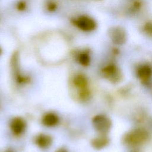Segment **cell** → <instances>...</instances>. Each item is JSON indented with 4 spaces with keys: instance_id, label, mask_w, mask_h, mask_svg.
I'll return each instance as SVG.
<instances>
[{
    "instance_id": "5bb4252c",
    "label": "cell",
    "mask_w": 152,
    "mask_h": 152,
    "mask_svg": "<svg viewBox=\"0 0 152 152\" xmlns=\"http://www.w3.org/2000/svg\"><path fill=\"white\" fill-rule=\"evenodd\" d=\"M57 8V6H56V4L52 2V1H49L48 4H47V9L49 11H54L56 10Z\"/></svg>"
},
{
    "instance_id": "277c9868",
    "label": "cell",
    "mask_w": 152,
    "mask_h": 152,
    "mask_svg": "<svg viewBox=\"0 0 152 152\" xmlns=\"http://www.w3.org/2000/svg\"><path fill=\"white\" fill-rule=\"evenodd\" d=\"M147 137V134L145 131L137 129L129 132L126 136L125 141H126L129 144H136L145 140Z\"/></svg>"
},
{
    "instance_id": "30bf717a",
    "label": "cell",
    "mask_w": 152,
    "mask_h": 152,
    "mask_svg": "<svg viewBox=\"0 0 152 152\" xmlns=\"http://www.w3.org/2000/svg\"><path fill=\"white\" fill-rule=\"evenodd\" d=\"M108 142V139L106 137H100L94 139L93 142V145L96 148H101L105 146Z\"/></svg>"
},
{
    "instance_id": "7a4b0ae2",
    "label": "cell",
    "mask_w": 152,
    "mask_h": 152,
    "mask_svg": "<svg viewBox=\"0 0 152 152\" xmlns=\"http://www.w3.org/2000/svg\"><path fill=\"white\" fill-rule=\"evenodd\" d=\"M109 36L111 41L115 45H122L127 40V34L125 29L120 26H114L110 28Z\"/></svg>"
},
{
    "instance_id": "6da1fadb",
    "label": "cell",
    "mask_w": 152,
    "mask_h": 152,
    "mask_svg": "<svg viewBox=\"0 0 152 152\" xmlns=\"http://www.w3.org/2000/svg\"><path fill=\"white\" fill-rule=\"evenodd\" d=\"M72 23L78 29L86 32L92 31L97 27L96 21L93 18L85 15L73 18Z\"/></svg>"
},
{
    "instance_id": "9a60e30c",
    "label": "cell",
    "mask_w": 152,
    "mask_h": 152,
    "mask_svg": "<svg viewBox=\"0 0 152 152\" xmlns=\"http://www.w3.org/2000/svg\"><path fill=\"white\" fill-rule=\"evenodd\" d=\"M17 8L18 10H19V11H24V10H25V9L26 8V2L24 1H21L18 2L17 5Z\"/></svg>"
},
{
    "instance_id": "5b68a950",
    "label": "cell",
    "mask_w": 152,
    "mask_h": 152,
    "mask_svg": "<svg viewBox=\"0 0 152 152\" xmlns=\"http://www.w3.org/2000/svg\"><path fill=\"white\" fill-rule=\"evenodd\" d=\"M26 122L20 118H14L11 123V128L12 132L16 135L21 134L26 128Z\"/></svg>"
},
{
    "instance_id": "8fae6325",
    "label": "cell",
    "mask_w": 152,
    "mask_h": 152,
    "mask_svg": "<svg viewBox=\"0 0 152 152\" xmlns=\"http://www.w3.org/2000/svg\"><path fill=\"white\" fill-rule=\"evenodd\" d=\"M75 85L79 88H84L87 85V80L86 78L81 75H77L74 80Z\"/></svg>"
},
{
    "instance_id": "52a82bcc",
    "label": "cell",
    "mask_w": 152,
    "mask_h": 152,
    "mask_svg": "<svg viewBox=\"0 0 152 152\" xmlns=\"http://www.w3.org/2000/svg\"><path fill=\"white\" fill-rule=\"evenodd\" d=\"M152 74V70L148 65H142L140 67L137 71V75L141 79H147Z\"/></svg>"
},
{
    "instance_id": "ba28073f",
    "label": "cell",
    "mask_w": 152,
    "mask_h": 152,
    "mask_svg": "<svg viewBox=\"0 0 152 152\" xmlns=\"http://www.w3.org/2000/svg\"><path fill=\"white\" fill-rule=\"evenodd\" d=\"M36 142L40 147L45 148L50 145L52 142V139L50 136L46 135H40L37 138Z\"/></svg>"
},
{
    "instance_id": "4fadbf2b",
    "label": "cell",
    "mask_w": 152,
    "mask_h": 152,
    "mask_svg": "<svg viewBox=\"0 0 152 152\" xmlns=\"http://www.w3.org/2000/svg\"><path fill=\"white\" fill-rule=\"evenodd\" d=\"M143 32L148 37L152 38V21H148L142 27Z\"/></svg>"
},
{
    "instance_id": "e0dca14e",
    "label": "cell",
    "mask_w": 152,
    "mask_h": 152,
    "mask_svg": "<svg viewBox=\"0 0 152 152\" xmlns=\"http://www.w3.org/2000/svg\"><path fill=\"white\" fill-rule=\"evenodd\" d=\"M1 48H0V54H1Z\"/></svg>"
},
{
    "instance_id": "7c38bea8",
    "label": "cell",
    "mask_w": 152,
    "mask_h": 152,
    "mask_svg": "<svg viewBox=\"0 0 152 152\" xmlns=\"http://www.w3.org/2000/svg\"><path fill=\"white\" fill-rule=\"evenodd\" d=\"M78 60L82 65L87 66L90 64V58L88 53L84 52L79 54L78 56Z\"/></svg>"
},
{
    "instance_id": "3957f363",
    "label": "cell",
    "mask_w": 152,
    "mask_h": 152,
    "mask_svg": "<svg viewBox=\"0 0 152 152\" xmlns=\"http://www.w3.org/2000/svg\"><path fill=\"white\" fill-rule=\"evenodd\" d=\"M93 124L95 129L103 134H105L109 131L110 128V121L109 119L103 115H97L93 119Z\"/></svg>"
},
{
    "instance_id": "8992f818",
    "label": "cell",
    "mask_w": 152,
    "mask_h": 152,
    "mask_svg": "<svg viewBox=\"0 0 152 152\" xmlns=\"http://www.w3.org/2000/svg\"><path fill=\"white\" fill-rule=\"evenodd\" d=\"M58 117L54 113H48L43 118V124L46 126H53L58 122Z\"/></svg>"
},
{
    "instance_id": "2e32d148",
    "label": "cell",
    "mask_w": 152,
    "mask_h": 152,
    "mask_svg": "<svg viewBox=\"0 0 152 152\" xmlns=\"http://www.w3.org/2000/svg\"><path fill=\"white\" fill-rule=\"evenodd\" d=\"M57 152H67V151L64 149H60Z\"/></svg>"
},
{
    "instance_id": "9c48e42d",
    "label": "cell",
    "mask_w": 152,
    "mask_h": 152,
    "mask_svg": "<svg viewBox=\"0 0 152 152\" xmlns=\"http://www.w3.org/2000/svg\"><path fill=\"white\" fill-rule=\"evenodd\" d=\"M103 72L108 78L112 79H114L113 77H116L117 74H118L117 68L114 65H109L104 67L103 69Z\"/></svg>"
}]
</instances>
